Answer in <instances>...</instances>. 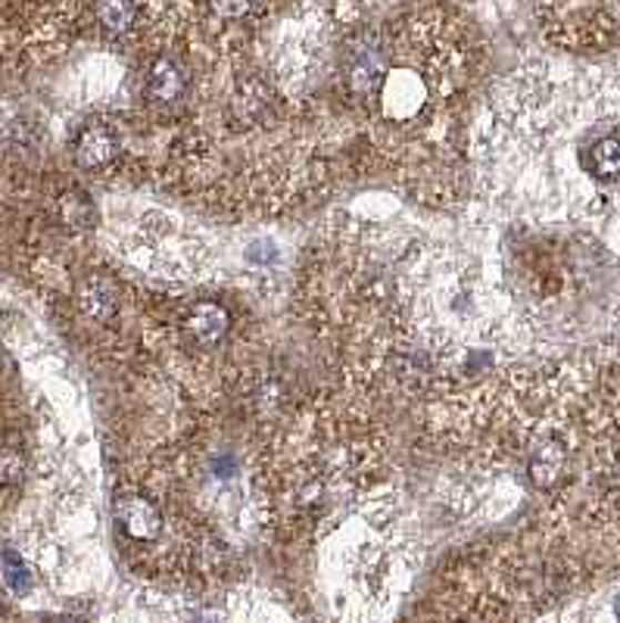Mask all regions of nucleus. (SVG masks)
<instances>
[{
    "mask_svg": "<svg viewBox=\"0 0 620 623\" xmlns=\"http://www.w3.org/2000/svg\"><path fill=\"white\" fill-rule=\"evenodd\" d=\"M181 340L194 349H218L228 344L231 330H234V318L225 303L218 299H206L200 296L194 303H187L179 315Z\"/></svg>",
    "mask_w": 620,
    "mask_h": 623,
    "instance_id": "1",
    "label": "nucleus"
},
{
    "mask_svg": "<svg viewBox=\"0 0 620 623\" xmlns=\"http://www.w3.org/2000/svg\"><path fill=\"white\" fill-rule=\"evenodd\" d=\"M122 153V137L119 129L110 122H88L75 141V163L82 165L84 172H110L119 163Z\"/></svg>",
    "mask_w": 620,
    "mask_h": 623,
    "instance_id": "2",
    "label": "nucleus"
},
{
    "mask_svg": "<svg viewBox=\"0 0 620 623\" xmlns=\"http://www.w3.org/2000/svg\"><path fill=\"white\" fill-rule=\"evenodd\" d=\"M75 299H79V309H82L84 318H91L98 325H110V321H115V315H119V287L106 275L84 278Z\"/></svg>",
    "mask_w": 620,
    "mask_h": 623,
    "instance_id": "3",
    "label": "nucleus"
},
{
    "mask_svg": "<svg viewBox=\"0 0 620 623\" xmlns=\"http://www.w3.org/2000/svg\"><path fill=\"white\" fill-rule=\"evenodd\" d=\"M589 168L599 178H618L620 175V137H602L589 150Z\"/></svg>",
    "mask_w": 620,
    "mask_h": 623,
    "instance_id": "4",
    "label": "nucleus"
},
{
    "mask_svg": "<svg viewBox=\"0 0 620 623\" xmlns=\"http://www.w3.org/2000/svg\"><path fill=\"white\" fill-rule=\"evenodd\" d=\"M60 218L69 228H91L94 225V206L88 203L84 194L72 191V194L60 197Z\"/></svg>",
    "mask_w": 620,
    "mask_h": 623,
    "instance_id": "5",
    "label": "nucleus"
},
{
    "mask_svg": "<svg viewBox=\"0 0 620 623\" xmlns=\"http://www.w3.org/2000/svg\"><path fill=\"white\" fill-rule=\"evenodd\" d=\"M26 474V459L17 446H3L0 449V483H19Z\"/></svg>",
    "mask_w": 620,
    "mask_h": 623,
    "instance_id": "6",
    "label": "nucleus"
},
{
    "mask_svg": "<svg viewBox=\"0 0 620 623\" xmlns=\"http://www.w3.org/2000/svg\"><path fill=\"white\" fill-rule=\"evenodd\" d=\"M3 568H7V583H10L17 592H26L32 586V574L26 571V564L19 561V555L13 549L3 552Z\"/></svg>",
    "mask_w": 620,
    "mask_h": 623,
    "instance_id": "7",
    "label": "nucleus"
},
{
    "mask_svg": "<svg viewBox=\"0 0 620 623\" xmlns=\"http://www.w3.org/2000/svg\"><path fill=\"white\" fill-rule=\"evenodd\" d=\"M50 623H72V621H65V617H60V621H50Z\"/></svg>",
    "mask_w": 620,
    "mask_h": 623,
    "instance_id": "8",
    "label": "nucleus"
},
{
    "mask_svg": "<svg viewBox=\"0 0 620 623\" xmlns=\"http://www.w3.org/2000/svg\"><path fill=\"white\" fill-rule=\"evenodd\" d=\"M0 611H3V595H0Z\"/></svg>",
    "mask_w": 620,
    "mask_h": 623,
    "instance_id": "9",
    "label": "nucleus"
}]
</instances>
